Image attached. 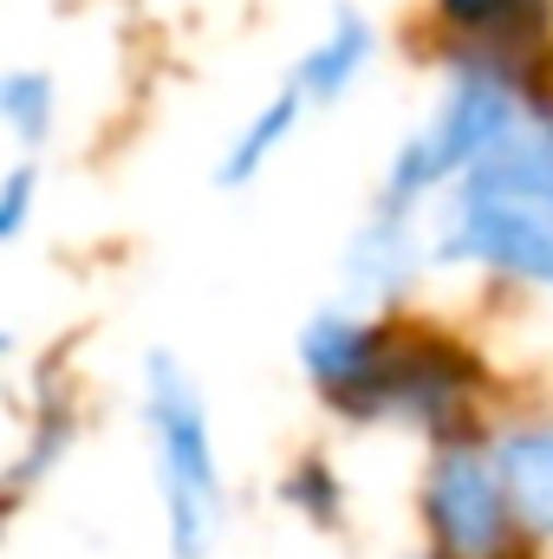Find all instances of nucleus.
Instances as JSON below:
<instances>
[{"label":"nucleus","mask_w":553,"mask_h":559,"mask_svg":"<svg viewBox=\"0 0 553 559\" xmlns=\"http://www.w3.org/2000/svg\"><path fill=\"white\" fill-rule=\"evenodd\" d=\"M143 423H150V449H156L169 554L209 559L215 534H222V508H228L222 501V462H215L209 411L169 352H150V365H143Z\"/></svg>","instance_id":"1"},{"label":"nucleus","mask_w":553,"mask_h":559,"mask_svg":"<svg viewBox=\"0 0 553 559\" xmlns=\"http://www.w3.org/2000/svg\"><path fill=\"white\" fill-rule=\"evenodd\" d=\"M521 111H515V92L495 79V72H462L436 111V124L411 138L398 150L391 176H385V215H411V202H423L443 176H462V169H482L502 143L515 138Z\"/></svg>","instance_id":"2"},{"label":"nucleus","mask_w":553,"mask_h":559,"mask_svg":"<svg viewBox=\"0 0 553 559\" xmlns=\"http://www.w3.org/2000/svg\"><path fill=\"white\" fill-rule=\"evenodd\" d=\"M443 254L495 267L508 280L553 286V209L508 195V189H489V182H462L449 228H443Z\"/></svg>","instance_id":"3"},{"label":"nucleus","mask_w":553,"mask_h":559,"mask_svg":"<svg viewBox=\"0 0 553 559\" xmlns=\"http://www.w3.org/2000/svg\"><path fill=\"white\" fill-rule=\"evenodd\" d=\"M423 514H430V534L449 559H502L508 534L521 527L508 481H502V462L482 449H443L430 462Z\"/></svg>","instance_id":"4"},{"label":"nucleus","mask_w":553,"mask_h":559,"mask_svg":"<svg viewBox=\"0 0 553 559\" xmlns=\"http://www.w3.org/2000/svg\"><path fill=\"white\" fill-rule=\"evenodd\" d=\"M385 358H391V338H385L378 325L352 319V312H319V319L299 332V365H306V378H319V384H326L332 397H345V404L365 397V384L385 371Z\"/></svg>","instance_id":"5"},{"label":"nucleus","mask_w":553,"mask_h":559,"mask_svg":"<svg viewBox=\"0 0 553 559\" xmlns=\"http://www.w3.org/2000/svg\"><path fill=\"white\" fill-rule=\"evenodd\" d=\"M495 462H502L515 521L528 534L553 540V429H515V436H502Z\"/></svg>","instance_id":"6"},{"label":"nucleus","mask_w":553,"mask_h":559,"mask_svg":"<svg viewBox=\"0 0 553 559\" xmlns=\"http://www.w3.org/2000/svg\"><path fill=\"white\" fill-rule=\"evenodd\" d=\"M469 182H489V189H508V195L553 209V124H515V138L482 169H469Z\"/></svg>","instance_id":"7"},{"label":"nucleus","mask_w":553,"mask_h":559,"mask_svg":"<svg viewBox=\"0 0 553 559\" xmlns=\"http://www.w3.org/2000/svg\"><path fill=\"white\" fill-rule=\"evenodd\" d=\"M365 59H372V26L358 20V13H339V26L299 59V98H313V105H332L358 72H365Z\"/></svg>","instance_id":"8"},{"label":"nucleus","mask_w":553,"mask_h":559,"mask_svg":"<svg viewBox=\"0 0 553 559\" xmlns=\"http://www.w3.org/2000/svg\"><path fill=\"white\" fill-rule=\"evenodd\" d=\"M411 274H416L411 228H404V215H385V209H378V222H372V228L358 235V248H352V280H358L365 293L391 299V293H404Z\"/></svg>","instance_id":"9"},{"label":"nucleus","mask_w":553,"mask_h":559,"mask_svg":"<svg viewBox=\"0 0 553 559\" xmlns=\"http://www.w3.org/2000/svg\"><path fill=\"white\" fill-rule=\"evenodd\" d=\"M293 118H299V92H280L274 105L235 138V150H228V163H222V182H248L268 156H274L280 143H286V131H293Z\"/></svg>","instance_id":"10"},{"label":"nucleus","mask_w":553,"mask_h":559,"mask_svg":"<svg viewBox=\"0 0 553 559\" xmlns=\"http://www.w3.org/2000/svg\"><path fill=\"white\" fill-rule=\"evenodd\" d=\"M0 111H7V124L26 143H39L46 124H52V85H46L39 72H13V79L0 85Z\"/></svg>","instance_id":"11"},{"label":"nucleus","mask_w":553,"mask_h":559,"mask_svg":"<svg viewBox=\"0 0 553 559\" xmlns=\"http://www.w3.org/2000/svg\"><path fill=\"white\" fill-rule=\"evenodd\" d=\"M515 7H521V0H443V13H449L456 26H469V33H482V26H502Z\"/></svg>","instance_id":"12"},{"label":"nucleus","mask_w":553,"mask_h":559,"mask_svg":"<svg viewBox=\"0 0 553 559\" xmlns=\"http://www.w3.org/2000/svg\"><path fill=\"white\" fill-rule=\"evenodd\" d=\"M26 195H33V169H13V176H7V209H0V235H20V222H26Z\"/></svg>","instance_id":"13"}]
</instances>
